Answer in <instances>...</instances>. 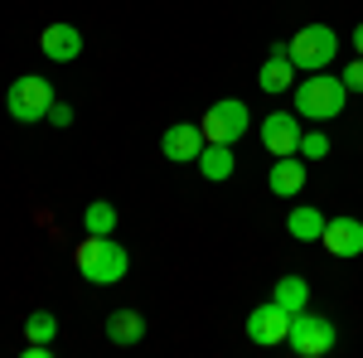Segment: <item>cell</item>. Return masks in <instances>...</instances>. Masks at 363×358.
<instances>
[{"instance_id":"cb8c5ba5","label":"cell","mask_w":363,"mask_h":358,"mask_svg":"<svg viewBox=\"0 0 363 358\" xmlns=\"http://www.w3.org/2000/svg\"><path fill=\"white\" fill-rule=\"evenodd\" d=\"M354 49H359V54H363V25L354 29Z\"/></svg>"},{"instance_id":"44dd1931","label":"cell","mask_w":363,"mask_h":358,"mask_svg":"<svg viewBox=\"0 0 363 358\" xmlns=\"http://www.w3.org/2000/svg\"><path fill=\"white\" fill-rule=\"evenodd\" d=\"M339 78H344V87H349V92H363V54L354 58V63H349V68H344Z\"/></svg>"},{"instance_id":"e0dca14e","label":"cell","mask_w":363,"mask_h":358,"mask_svg":"<svg viewBox=\"0 0 363 358\" xmlns=\"http://www.w3.org/2000/svg\"><path fill=\"white\" fill-rule=\"evenodd\" d=\"M272 301H277L281 310H291V315H301V310H310V286L301 281V276H281L277 291H272Z\"/></svg>"},{"instance_id":"7402d4cb","label":"cell","mask_w":363,"mask_h":358,"mask_svg":"<svg viewBox=\"0 0 363 358\" xmlns=\"http://www.w3.org/2000/svg\"><path fill=\"white\" fill-rule=\"evenodd\" d=\"M44 121H54V126H73V107H68V102H54Z\"/></svg>"},{"instance_id":"3957f363","label":"cell","mask_w":363,"mask_h":358,"mask_svg":"<svg viewBox=\"0 0 363 358\" xmlns=\"http://www.w3.org/2000/svg\"><path fill=\"white\" fill-rule=\"evenodd\" d=\"M286 54L296 68H306V73H325L339 54V34L330 25H306L291 44H286Z\"/></svg>"},{"instance_id":"52a82bcc","label":"cell","mask_w":363,"mask_h":358,"mask_svg":"<svg viewBox=\"0 0 363 358\" xmlns=\"http://www.w3.org/2000/svg\"><path fill=\"white\" fill-rule=\"evenodd\" d=\"M286 334H291V310H281L277 301L257 305L247 315V339L257 349H277V344H286Z\"/></svg>"},{"instance_id":"ffe728a7","label":"cell","mask_w":363,"mask_h":358,"mask_svg":"<svg viewBox=\"0 0 363 358\" xmlns=\"http://www.w3.org/2000/svg\"><path fill=\"white\" fill-rule=\"evenodd\" d=\"M301 160H325L330 155V136L325 131H301V150H296Z\"/></svg>"},{"instance_id":"8fae6325","label":"cell","mask_w":363,"mask_h":358,"mask_svg":"<svg viewBox=\"0 0 363 358\" xmlns=\"http://www.w3.org/2000/svg\"><path fill=\"white\" fill-rule=\"evenodd\" d=\"M257 87L262 92H291L296 87V63L286 54V44H272V58L257 68Z\"/></svg>"},{"instance_id":"ac0fdd59","label":"cell","mask_w":363,"mask_h":358,"mask_svg":"<svg viewBox=\"0 0 363 358\" xmlns=\"http://www.w3.org/2000/svg\"><path fill=\"white\" fill-rule=\"evenodd\" d=\"M83 228L97 233V237H112L116 233V208L107 203V198H92V203L83 208Z\"/></svg>"},{"instance_id":"603a6c76","label":"cell","mask_w":363,"mask_h":358,"mask_svg":"<svg viewBox=\"0 0 363 358\" xmlns=\"http://www.w3.org/2000/svg\"><path fill=\"white\" fill-rule=\"evenodd\" d=\"M49 354H54V344H29L25 349V358H49Z\"/></svg>"},{"instance_id":"5bb4252c","label":"cell","mask_w":363,"mask_h":358,"mask_svg":"<svg viewBox=\"0 0 363 358\" xmlns=\"http://www.w3.org/2000/svg\"><path fill=\"white\" fill-rule=\"evenodd\" d=\"M199 174L203 179H213V184H223L228 174L238 169V160H233V145H218V140H203V150H199Z\"/></svg>"},{"instance_id":"9a60e30c","label":"cell","mask_w":363,"mask_h":358,"mask_svg":"<svg viewBox=\"0 0 363 358\" xmlns=\"http://www.w3.org/2000/svg\"><path fill=\"white\" fill-rule=\"evenodd\" d=\"M107 339H112L116 349H131V344L145 339V320H140L136 310H116V315H107Z\"/></svg>"},{"instance_id":"277c9868","label":"cell","mask_w":363,"mask_h":358,"mask_svg":"<svg viewBox=\"0 0 363 358\" xmlns=\"http://www.w3.org/2000/svg\"><path fill=\"white\" fill-rule=\"evenodd\" d=\"M5 107H10L15 121L34 126V121H44L49 107H54V87H49V78H39V73H25V78H15V83H10Z\"/></svg>"},{"instance_id":"7c38bea8","label":"cell","mask_w":363,"mask_h":358,"mask_svg":"<svg viewBox=\"0 0 363 358\" xmlns=\"http://www.w3.org/2000/svg\"><path fill=\"white\" fill-rule=\"evenodd\" d=\"M39 49H44V58H54V63H73V58L83 54V34L73 25H49L39 34Z\"/></svg>"},{"instance_id":"8992f818","label":"cell","mask_w":363,"mask_h":358,"mask_svg":"<svg viewBox=\"0 0 363 358\" xmlns=\"http://www.w3.org/2000/svg\"><path fill=\"white\" fill-rule=\"evenodd\" d=\"M286 344H291L301 358H320V354L335 349V325H330L325 315L301 310V315H291V334H286Z\"/></svg>"},{"instance_id":"4fadbf2b","label":"cell","mask_w":363,"mask_h":358,"mask_svg":"<svg viewBox=\"0 0 363 358\" xmlns=\"http://www.w3.org/2000/svg\"><path fill=\"white\" fill-rule=\"evenodd\" d=\"M267 189L277 194V198H291V194L306 189V160L301 155H277V165L267 174Z\"/></svg>"},{"instance_id":"9c48e42d","label":"cell","mask_w":363,"mask_h":358,"mask_svg":"<svg viewBox=\"0 0 363 358\" xmlns=\"http://www.w3.org/2000/svg\"><path fill=\"white\" fill-rule=\"evenodd\" d=\"M320 242L330 257H363V223L359 218H325Z\"/></svg>"},{"instance_id":"d6986e66","label":"cell","mask_w":363,"mask_h":358,"mask_svg":"<svg viewBox=\"0 0 363 358\" xmlns=\"http://www.w3.org/2000/svg\"><path fill=\"white\" fill-rule=\"evenodd\" d=\"M25 334H29V344H54V334H58V320L49 315V310H34L25 320Z\"/></svg>"},{"instance_id":"2e32d148","label":"cell","mask_w":363,"mask_h":358,"mask_svg":"<svg viewBox=\"0 0 363 358\" xmlns=\"http://www.w3.org/2000/svg\"><path fill=\"white\" fill-rule=\"evenodd\" d=\"M286 233H291L296 242H320V233H325V208H291Z\"/></svg>"},{"instance_id":"5b68a950","label":"cell","mask_w":363,"mask_h":358,"mask_svg":"<svg viewBox=\"0 0 363 358\" xmlns=\"http://www.w3.org/2000/svg\"><path fill=\"white\" fill-rule=\"evenodd\" d=\"M252 126L247 116V102H238V97H218L213 107L203 111V121H199V131L203 140H218V145H233V140H242Z\"/></svg>"},{"instance_id":"30bf717a","label":"cell","mask_w":363,"mask_h":358,"mask_svg":"<svg viewBox=\"0 0 363 358\" xmlns=\"http://www.w3.org/2000/svg\"><path fill=\"white\" fill-rule=\"evenodd\" d=\"M199 150H203V131H199V126H189V121H174L165 136H160V155H165V160H174V165L199 160Z\"/></svg>"},{"instance_id":"7a4b0ae2","label":"cell","mask_w":363,"mask_h":358,"mask_svg":"<svg viewBox=\"0 0 363 358\" xmlns=\"http://www.w3.org/2000/svg\"><path fill=\"white\" fill-rule=\"evenodd\" d=\"M291 97H296V116L301 121H335L344 111V102H349V87H344V78L315 73L301 87H291Z\"/></svg>"},{"instance_id":"6da1fadb","label":"cell","mask_w":363,"mask_h":358,"mask_svg":"<svg viewBox=\"0 0 363 358\" xmlns=\"http://www.w3.org/2000/svg\"><path fill=\"white\" fill-rule=\"evenodd\" d=\"M73 262H78V276H83V281H92V286H116L121 276L131 272L126 247H116L112 237H97V233H87L83 242H78Z\"/></svg>"},{"instance_id":"ba28073f","label":"cell","mask_w":363,"mask_h":358,"mask_svg":"<svg viewBox=\"0 0 363 358\" xmlns=\"http://www.w3.org/2000/svg\"><path fill=\"white\" fill-rule=\"evenodd\" d=\"M262 145L272 155H296L301 150V116L296 111H272L262 121Z\"/></svg>"}]
</instances>
